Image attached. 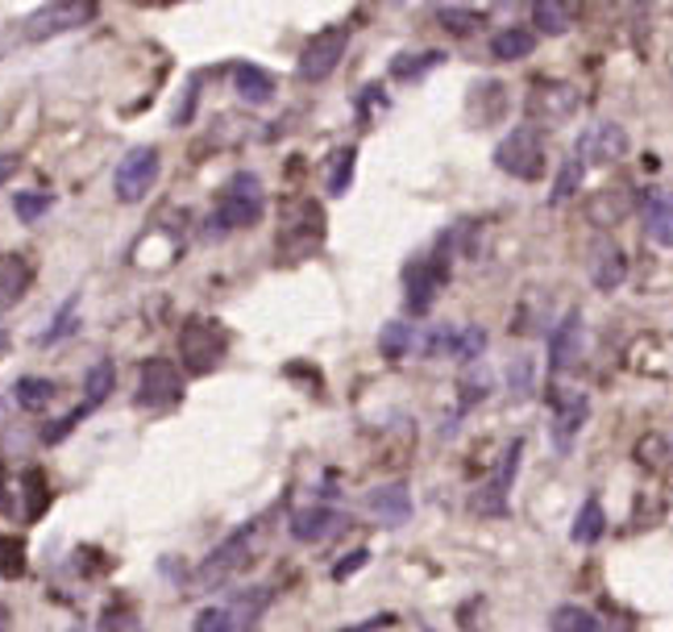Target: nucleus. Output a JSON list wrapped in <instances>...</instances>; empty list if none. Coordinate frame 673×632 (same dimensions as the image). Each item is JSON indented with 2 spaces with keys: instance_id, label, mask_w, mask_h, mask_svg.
Wrapping results in <instances>:
<instances>
[{
  "instance_id": "1",
  "label": "nucleus",
  "mask_w": 673,
  "mask_h": 632,
  "mask_svg": "<svg viewBox=\"0 0 673 632\" xmlns=\"http://www.w3.org/2000/svg\"><path fill=\"white\" fill-rule=\"evenodd\" d=\"M258 545H263V521L241 524L237 533H229V537L220 541L217 550L200 562V570H196V586H200V591H217L225 579H234L237 570L250 566Z\"/></svg>"
},
{
  "instance_id": "2",
  "label": "nucleus",
  "mask_w": 673,
  "mask_h": 632,
  "mask_svg": "<svg viewBox=\"0 0 673 632\" xmlns=\"http://www.w3.org/2000/svg\"><path fill=\"white\" fill-rule=\"evenodd\" d=\"M263 217V184L258 175L250 171H237L229 184H225V196H220L217 213L204 221V234L208 237H225L234 229H246Z\"/></svg>"
},
{
  "instance_id": "3",
  "label": "nucleus",
  "mask_w": 673,
  "mask_h": 632,
  "mask_svg": "<svg viewBox=\"0 0 673 632\" xmlns=\"http://www.w3.org/2000/svg\"><path fill=\"white\" fill-rule=\"evenodd\" d=\"M270 603V586H250V591H241L234 595L229 603H220V608H204L191 632H254V624L263 620Z\"/></svg>"
},
{
  "instance_id": "4",
  "label": "nucleus",
  "mask_w": 673,
  "mask_h": 632,
  "mask_svg": "<svg viewBox=\"0 0 673 632\" xmlns=\"http://www.w3.org/2000/svg\"><path fill=\"white\" fill-rule=\"evenodd\" d=\"M495 167L516 179H541L545 175V138L536 126H516L512 134H503L495 146Z\"/></svg>"
},
{
  "instance_id": "5",
  "label": "nucleus",
  "mask_w": 673,
  "mask_h": 632,
  "mask_svg": "<svg viewBox=\"0 0 673 632\" xmlns=\"http://www.w3.org/2000/svg\"><path fill=\"white\" fill-rule=\"evenodd\" d=\"M92 21H96V4H88V0H50V4L33 9V13L21 21V38H26V42H47V38L79 30V26H92Z\"/></svg>"
},
{
  "instance_id": "6",
  "label": "nucleus",
  "mask_w": 673,
  "mask_h": 632,
  "mask_svg": "<svg viewBox=\"0 0 673 632\" xmlns=\"http://www.w3.org/2000/svg\"><path fill=\"white\" fill-rule=\"evenodd\" d=\"M325 246V213L313 200H299V205L287 208L279 229V258H308Z\"/></svg>"
},
{
  "instance_id": "7",
  "label": "nucleus",
  "mask_w": 673,
  "mask_h": 632,
  "mask_svg": "<svg viewBox=\"0 0 673 632\" xmlns=\"http://www.w3.org/2000/svg\"><path fill=\"white\" fill-rule=\"evenodd\" d=\"M449 279V237L437 246V254H428L424 263H412L404 270V296H407V313L424 316L437 300V292Z\"/></svg>"
},
{
  "instance_id": "8",
  "label": "nucleus",
  "mask_w": 673,
  "mask_h": 632,
  "mask_svg": "<svg viewBox=\"0 0 673 632\" xmlns=\"http://www.w3.org/2000/svg\"><path fill=\"white\" fill-rule=\"evenodd\" d=\"M158 171H162V155L155 146H133L126 150V158L117 162V175H112V191L121 205H138L150 196V188L158 184Z\"/></svg>"
},
{
  "instance_id": "9",
  "label": "nucleus",
  "mask_w": 673,
  "mask_h": 632,
  "mask_svg": "<svg viewBox=\"0 0 673 632\" xmlns=\"http://www.w3.org/2000/svg\"><path fill=\"white\" fill-rule=\"evenodd\" d=\"M138 408L146 412H171L179 408V399H184V375L175 371V363L167 358H146L138 371Z\"/></svg>"
},
{
  "instance_id": "10",
  "label": "nucleus",
  "mask_w": 673,
  "mask_h": 632,
  "mask_svg": "<svg viewBox=\"0 0 673 632\" xmlns=\"http://www.w3.org/2000/svg\"><path fill=\"white\" fill-rule=\"evenodd\" d=\"M225 349H229V337H225V329H220L217 320H208V316L188 320V329H184V363H188L191 375L217 371Z\"/></svg>"
},
{
  "instance_id": "11",
  "label": "nucleus",
  "mask_w": 673,
  "mask_h": 632,
  "mask_svg": "<svg viewBox=\"0 0 673 632\" xmlns=\"http://www.w3.org/2000/svg\"><path fill=\"white\" fill-rule=\"evenodd\" d=\"M345 47H349V30L345 26H325L320 33L308 38V47L299 50V79H308V83H320V79H329L342 63Z\"/></svg>"
},
{
  "instance_id": "12",
  "label": "nucleus",
  "mask_w": 673,
  "mask_h": 632,
  "mask_svg": "<svg viewBox=\"0 0 673 632\" xmlns=\"http://www.w3.org/2000/svg\"><path fill=\"white\" fill-rule=\"evenodd\" d=\"M519 462H524V442H512L503 450V458L495 462V474L483 483V491L474 495V507L483 516H507V500H512V487H516V474H519Z\"/></svg>"
},
{
  "instance_id": "13",
  "label": "nucleus",
  "mask_w": 673,
  "mask_h": 632,
  "mask_svg": "<svg viewBox=\"0 0 673 632\" xmlns=\"http://www.w3.org/2000/svg\"><path fill=\"white\" fill-rule=\"evenodd\" d=\"M345 529H349V516H345L342 507H329V504L299 507V512H291V521H287V533H291V541H299V545L342 537Z\"/></svg>"
},
{
  "instance_id": "14",
  "label": "nucleus",
  "mask_w": 673,
  "mask_h": 632,
  "mask_svg": "<svg viewBox=\"0 0 673 632\" xmlns=\"http://www.w3.org/2000/svg\"><path fill=\"white\" fill-rule=\"evenodd\" d=\"M586 421H591V399H586V395L582 392L553 395V450H557V454H570Z\"/></svg>"
},
{
  "instance_id": "15",
  "label": "nucleus",
  "mask_w": 673,
  "mask_h": 632,
  "mask_svg": "<svg viewBox=\"0 0 673 632\" xmlns=\"http://www.w3.org/2000/svg\"><path fill=\"white\" fill-rule=\"evenodd\" d=\"M582 342H586V325H582V313L574 308V313L562 316V325L548 337V371H553V379L565 375V371H574V363H578V354H582Z\"/></svg>"
},
{
  "instance_id": "16",
  "label": "nucleus",
  "mask_w": 673,
  "mask_h": 632,
  "mask_svg": "<svg viewBox=\"0 0 673 632\" xmlns=\"http://www.w3.org/2000/svg\"><path fill=\"white\" fill-rule=\"evenodd\" d=\"M366 512H370L378 524L399 529V524L412 521V487L395 478V483H383V487L366 491Z\"/></svg>"
},
{
  "instance_id": "17",
  "label": "nucleus",
  "mask_w": 673,
  "mask_h": 632,
  "mask_svg": "<svg viewBox=\"0 0 673 632\" xmlns=\"http://www.w3.org/2000/svg\"><path fill=\"white\" fill-rule=\"evenodd\" d=\"M627 155V134L624 126H615V121H603V126H595L591 134H582L578 142V162H595V167H611V162H620V158Z\"/></svg>"
},
{
  "instance_id": "18",
  "label": "nucleus",
  "mask_w": 673,
  "mask_h": 632,
  "mask_svg": "<svg viewBox=\"0 0 673 632\" xmlns=\"http://www.w3.org/2000/svg\"><path fill=\"white\" fill-rule=\"evenodd\" d=\"M627 275V254L620 241H611V237H598L595 250H591V284L598 292H615V287L624 284Z\"/></svg>"
},
{
  "instance_id": "19",
  "label": "nucleus",
  "mask_w": 673,
  "mask_h": 632,
  "mask_svg": "<svg viewBox=\"0 0 673 632\" xmlns=\"http://www.w3.org/2000/svg\"><path fill=\"white\" fill-rule=\"evenodd\" d=\"M574 109H578V88H570V83H553V79H548V83H541V88L528 96V112L541 117V121H548V126H553V121H565Z\"/></svg>"
},
{
  "instance_id": "20",
  "label": "nucleus",
  "mask_w": 673,
  "mask_h": 632,
  "mask_svg": "<svg viewBox=\"0 0 673 632\" xmlns=\"http://www.w3.org/2000/svg\"><path fill=\"white\" fill-rule=\"evenodd\" d=\"M641 213H644V229L657 246H670L673 241V221H670V191H644L641 196Z\"/></svg>"
},
{
  "instance_id": "21",
  "label": "nucleus",
  "mask_w": 673,
  "mask_h": 632,
  "mask_svg": "<svg viewBox=\"0 0 673 632\" xmlns=\"http://www.w3.org/2000/svg\"><path fill=\"white\" fill-rule=\"evenodd\" d=\"M234 92L246 100V105H267L275 100V76L263 71V67L254 63H237L234 67Z\"/></svg>"
},
{
  "instance_id": "22",
  "label": "nucleus",
  "mask_w": 673,
  "mask_h": 632,
  "mask_svg": "<svg viewBox=\"0 0 673 632\" xmlns=\"http://www.w3.org/2000/svg\"><path fill=\"white\" fill-rule=\"evenodd\" d=\"M30 284H33V267L21 258V254L0 258V308H13V304L26 296V287Z\"/></svg>"
},
{
  "instance_id": "23",
  "label": "nucleus",
  "mask_w": 673,
  "mask_h": 632,
  "mask_svg": "<svg viewBox=\"0 0 673 632\" xmlns=\"http://www.w3.org/2000/svg\"><path fill=\"white\" fill-rule=\"evenodd\" d=\"M536 50V33L524 30V26H507V30L491 33V55L499 63H516V59H528Z\"/></svg>"
},
{
  "instance_id": "24",
  "label": "nucleus",
  "mask_w": 673,
  "mask_h": 632,
  "mask_svg": "<svg viewBox=\"0 0 673 632\" xmlns=\"http://www.w3.org/2000/svg\"><path fill=\"white\" fill-rule=\"evenodd\" d=\"M603 533H607V512L598 504V495H591V500L578 507L574 524H570V537H574V545H595Z\"/></svg>"
},
{
  "instance_id": "25",
  "label": "nucleus",
  "mask_w": 673,
  "mask_h": 632,
  "mask_svg": "<svg viewBox=\"0 0 673 632\" xmlns=\"http://www.w3.org/2000/svg\"><path fill=\"white\" fill-rule=\"evenodd\" d=\"M354 171H358V150H354V146L333 150V155L325 158V191H329V196H345Z\"/></svg>"
},
{
  "instance_id": "26",
  "label": "nucleus",
  "mask_w": 673,
  "mask_h": 632,
  "mask_svg": "<svg viewBox=\"0 0 673 632\" xmlns=\"http://www.w3.org/2000/svg\"><path fill=\"white\" fill-rule=\"evenodd\" d=\"M471 100H486L483 112H474L471 117L474 126H495L503 112H507V88H503L499 79H483V83H474Z\"/></svg>"
},
{
  "instance_id": "27",
  "label": "nucleus",
  "mask_w": 673,
  "mask_h": 632,
  "mask_svg": "<svg viewBox=\"0 0 673 632\" xmlns=\"http://www.w3.org/2000/svg\"><path fill=\"white\" fill-rule=\"evenodd\" d=\"M445 63V50H416V55H395L392 59V76L404 79V83H416L420 76H428L433 67Z\"/></svg>"
},
{
  "instance_id": "28",
  "label": "nucleus",
  "mask_w": 673,
  "mask_h": 632,
  "mask_svg": "<svg viewBox=\"0 0 673 632\" xmlns=\"http://www.w3.org/2000/svg\"><path fill=\"white\" fill-rule=\"evenodd\" d=\"M112 387H117V366L96 363L92 371H88V383H83V408L88 412L105 408V399L112 395Z\"/></svg>"
},
{
  "instance_id": "29",
  "label": "nucleus",
  "mask_w": 673,
  "mask_h": 632,
  "mask_svg": "<svg viewBox=\"0 0 673 632\" xmlns=\"http://www.w3.org/2000/svg\"><path fill=\"white\" fill-rule=\"evenodd\" d=\"M55 395H59V387H55L50 379H38V375H26V379L13 383V399L26 412H42Z\"/></svg>"
},
{
  "instance_id": "30",
  "label": "nucleus",
  "mask_w": 673,
  "mask_h": 632,
  "mask_svg": "<svg viewBox=\"0 0 673 632\" xmlns=\"http://www.w3.org/2000/svg\"><path fill=\"white\" fill-rule=\"evenodd\" d=\"M570 30V9L557 4V0H536L533 4V33H548V38H562Z\"/></svg>"
},
{
  "instance_id": "31",
  "label": "nucleus",
  "mask_w": 673,
  "mask_h": 632,
  "mask_svg": "<svg viewBox=\"0 0 673 632\" xmlns=\"http://www.w3.org/2000/svg\"><path fill=\"white\" fill-rule=\"evenodd\" d=\"M412 342H416V333L407 329L404 320H387L383 333H378V354H383L387 363H399V358H407Z\"/></svg>"
},
{
  "instance_id": "32",
  "label": "nucleus",
  "mask_w": 673,
  "mask_h": 632,
  "mask_svg": "<svg viewBox=\"0 0 673 632\" xmlns=\"http://www.w3.org/2000/svg\"><path fill=\"white\" fill-rule=\"evenodd\" d=\"M553 632H607V629H603V620H598L595 612L565 603V608L553 612Z\"/></svg>"
},
{
  "instance_id": "33",
  "label": "nucleus",
  "mask_w": 673,
  "mask_h": 632,
  "mask_svg": "<svg viewBox=\"0 0 673 632\" xmlns=\"http://www.w3.org/2000/svg\"><path fill=\"white\" fill-rule=\"evenodd\" d=\"M582 175H586V162H578V158H565L562 167H557V179H553V191H548V200H553V205H565V200H574V191L582 188Z\"/></svg>"
},
{
  "instance_id": "34",
  "label": "nucleus",
  "mask_w": 673,
  "mask_h": 632,
  "mask_svg": "<svg viewBox=\"0 0 673 632\" xmlns=\"http://www.w3.org/2000/svg\"><path fill=\"white\" fill-rule=\"evenodd\" d=\"M437 21L457 38H471L486 26V13L483 9H437Z\"/></svg>"
},
{
  "instance_id": "35",
  "label": "nucleus",
  "mask_w": 673,
  "mask_h": 632,
  "mask_svg": "<svg viewBox=\"0 0 673 632\" xmlns=\"http://www.w3.org/2000/svg\"><path fill=\"white\" fill-rule=\"evenodd\" d=\"M636 462H641L644 471H657V466H665V462H670V437H665L661 428L644 433L641 442H636Z\"/></svg>"
},
{
  "instance_id": "36",
  "label": "nucleus",
  "mask_w": 673,
  "mask_h": 632,
  "mask_svg": "<svg viewBox=\"0 0 673 632\" xmlns=\"http://www.w3.org/2000/svg\"><path fill=\"white\" fill-rule=\"evenodd\" d=\"M76 329H79V296H67L63 308H59V313H55V320H50V329L42 333V346H55V342L71 337Z\"/></svg>"
},
{
  "instance_id": "37",
  "label": "nucleus",
  "mask_w": 673,
  "mask_h": 632,
  "mask_svg": "<svg viewBox=\"0 0 673 632\" xmlns=\"http://www.w3.org/2000/svg\"><path fill=\"white\" fill-rule=\"evenodd\" d=\"M50 205H55V196H47V191H21L13 200V213H17V221H38V217H47Z\"/></svg>"
},
{
  "instance_id": "38",
  "label": "nucleus",
  "mask_w": 673,
  "mask_h": 632,
  "mask_svg": "<svg viewBox=\"0 0 673 632\" xmlns=\"http://www.w3.org/2000/svg\"><path fill=\"white\" fill-rule=\"evenodd\" d=\"M486 346V333L478 329V325H471V329L454 333V349H449V358H457V363H474L478 354H483Z\"/></svg>"
},
{
  "instance_id": "39",
  "label": "nucleus",
  "mask_w": 673,
  "mask_h": 632,
  "mask_svg": "<svg viewBox=\"0 0 673 632\" xmlns=\"http://www.w3.org/2000/svg\"><path fill=\"white\" fill-rule=\"evenodd\" d=\"M26 487H30V507H26V521H38L50 504V487H47V474L42 471H26Z\"/></svg>"
},
{
  "instance_id": "40",
  "label": "nucleus",
  "mask_w": 673,
  "mask_h": 632,
  "mask_svg": "<svg viewBox=\"0 0 673 632\" xmlns=\"http://www.w3.org/2000/svg\"><path fill=\"white\" fill-rule=\"evenodd\" d=\"M0 570H4L9 579H21V574H26V541L0 537Z\"/></svg>"
},
{
  "instance_id": "41",
  "label": "nucleus",
  "mask_w": 673,
  "mask_h": 632,
  "mask_svg": "<svg viewBox=\"0 0 673 632\" xmlns=\"http://www.w3.org/2000/svg\"><path fill=\"white\" fill-rule=\"evenodd\" d=\"M507 379H512V395H533L536 387V371L528 358H516V363L507 366Z\"/></svg>"
},
{
  "instance_id": "42",
  "label": "nucleus",
  "mask_w": 673,
  "mask_h": 632,
  "mask_svg": "<svg viewBox=\"0 0 673 632\" xmlns=\"http://www.w3.org/2000/svg\"><path fill=\"white\" fill-rule=\"evenodd\" d=\"M366 562H370V550L349 553V557H342V566L333 570V579H337V583H345V579H349V574H358V570L366 566Z\"/></svg>"
},
{
  "instance_id": "43",
  "label": "nucleus",
  "mask_w": 673,
  "mask_h": 632,
  "mask_svg": "<svg viewBox=\"0 0 673 632\" xmlns=\"http://www.w3.org/2000/svg\"><path fill=\"white\" fill-rule=\"evenodd\" d=\"M378 629H395L392 612H378V616L362 620V624H345V629H337V632H378Z\"/></svg>"
},
{
  "instance_id": "44",
  "label": "nucleus",
  "mask_w": 673,
  "mask_h": 632,
  "mask_svg": "<svg viewBox=\"0 0 673 632\" xmlns=\"http://www.w3.org/2000/svg\"><path fill=\"white\" fill-rule=\"evenodd\" d=\"M17 167H21V158L17 155H0V184H9L17 175Z\"/></svg>"
},
{
  "instance_id": "45",
  "label": "nucleus",
  "mask_w": 673,
  "mask_h": 632,
  "mask_svg": "<svg viewBox=\"0 0 673 632\" xmlns=\"http://www.w3.org/2000/svg\"><path fill=\"white\" fill-rule=\"evenodd\" d=\"M4 349H9V337H4V333H0V354H4Z\"/></svg>"
},
{
  "instance_id": "46",
  "label": "nucleus",
  "mask_w": 673,
  "mask_h": 632,
  "mask_svg": "<svg viewBox=\"0 0 673 632\" xmlns=\"http://www.w3.org/2000/svg\"><path fill=\"white\" fill-rule=\"evenodd\" d=\"M0 487H4V466H0Z\"/></svg>"
}]
</instances>
